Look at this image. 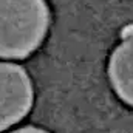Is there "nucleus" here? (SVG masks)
Listing matches in <instances>:
<instances>
[{
	"label": "nucleus",
	"mask_w": 133,
	"mask_h": 133,
	"mask_svg": "<svg viewBox=\"0 0 133 133\" xmlns=\"http://www.w3.org/2000/svg\"><path fill=\"white\" fill-rule=\"evenodd\" d=\"M48 26L45 0H0V57L30 56L43 42Z\"/></svg>",
	"instance_id": "nucleus-1"
},
{
	"label": "nucleus",
	"mask_w": 133,
	"mask_h": 133,
	"mask_svg": "<svg viewBox=\"0 0 133 133\" xmlns=\"http://www.w3.org/2000/svg\"><path fill=\"white\" fill-rule=\"evenodd\" d=\"M34 91L22 66L0 62V132L25 118L33 105Z\"/></svg>",
	"instance_id": "nucleus-2"
},
{
	"label": "nucleus",
	"mask_w": 133,
	"mask_h": 133,
	"mask_svg": "<svg viewBox=\"0 0 133 133\" xmlns=\"http://www.w3.org/2000/svg\"><path fill=\"white\" fill-rule=\"evenodd\" d=\"M108 77L118 98L133 107V34L125 37L111 53Z\"/></svg>",
	"instance_id": "nucleus-3"
},
{
	"label": "nucleus",
	"mask_w": 133,
	"mask_h": 133,
	"mask_svg": "<svg viewBox=\"0 0 133 133\" xmlns=\"http://www.w3.org/2000/svg\"><path fill=\"white\" fill-rule=\"evenodd\" d=\"M17 132H42V130L36 129V127H23V129H19Z\"/></svg>",
	"instance_id": "nucleus-4"
}]
</instances>
